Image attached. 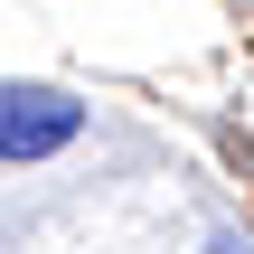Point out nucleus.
<instances>
[{
    "label": "nucleus",
    "instance_id": "nucleus-1",
    "mask_svg": "<svg viewBox=\"0 0 254 254\" xmlns=\"http://www.w3.org/2000/svg\"><path fill=\"white\" fill-rule=\"evenodd\" d=\"M85 104L66 94V85H0V160H57V151H75L85 141Z\"/></svg>",
    "mask_w": 254,
    "mask_h": 254
},
{
    "label": "nucleus",
    "instance_id": "nucleus-2",
    "mask_svg": "<svg viewBox=\"0 0 254 254\" xmlns=\"http://www.w3.org/2000/svg\"><path fill=\"white\" fill-rule=\"evenodd\" d=\"M217 254H254V236H217Z\"/></svg>",
    "mask_w": 254,
    "mask_h": 254
}]
</instances>
